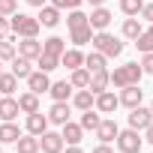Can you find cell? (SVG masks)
<instances>
[{"instance_id": "cell-46", "label": "cell", "mask_w": 153, "mask_h": 153, "mask_svg": "<svg viewBox=\"0 0 153 153\" xmlns=\"http://www.w3.org/2000/svg\"><path fill=\"white\" fill-rule=\"evenodd\" d=\"M45 3H48V0H27V6H36V9H39V6H45Z\"/></svg>"}, {"instance_id": "cell-30", "label": "cell", "mask_w": 153, "mask_h": 153, "mask_svg": "<svg viewBox=\"0 0 153 153\" xmlns=\"http://www.w3.org/2000/svg\"><path fill=\"white\" fill-rule=\"evenodd\" d=\"M141 30H144V27H141L138 15H132V18H126V21H123V36H126V39H132V42H135V39L141 36Z\"/></svg>"}, {"instance_id": "cell-49", "label": "cell", "mask_w": 153, "mask_h": 153, "mask_svg": "<svg viewBox=\"0 0 153 153\" xmlns=\"http://www.w3.org/2000/svg\"><path fill=\"white\" fill-rule=\"evenodd\" d=\"M150 114H153V102H150Z\"/></svg>"}, {"instance_id": "cell-37", "label": "cell", "mask_w": 153, "mask_h": 153, "mask_svg": "<svg viewBox=\"0 0 153 153\" xmlns=\"http://www.w3.org/2000/svg\"><path fill=\"white\" fill-rule=\"evenodd\" d=\"M15 57V42L12 39H0V60H12Z\"/></svg>"}, {"instance_id": "cell-17", "label": "cell", "mask_w": 153, "mask_h": 153, "mask_svg": "<svg viewBox=\"0 0 153 153\" xmlns=\"http://www.w3.org/2000/svg\"><path fill=\"white\" fill-rule=\"evenodd\" d=\"M18 114H21L18 99H12V96H0V120H15Z\"/></svg>"}, {"instance_id": "cell-5", "label": "cell", "mask_w": 153, "mask_h": 153, "mask_svg": "<svg viewBox=\"0 0 153 153\" xmlns=\"http://www.w3.org/2000/svg\"><path fill=\"white\" fill-rule=\"evenodd\" d=\"M150 120H153L150 108H144V105H135V108H129V129H138V132H144V129L150 126Z\"/></svg>"}, {"instance_id": "cell-6", "label": "cell", "mask_w": 153, "mask_h": 153, "mask_svg": "<svg viewBox=\"0 0 153 153\" xmlns=\"http://www.w3.org/2000/svg\"><path fill=\"white\" fill-rule=\"evenodd\" d=\"M117 105H120V99H117L111 90H102V93H96V102H93V108H96L99 114H114V111H117Z\"/></svg>"}, {"instance_id": "cell-13", "label": "cell", "mask_w": 153, "mask_h": 153, "mask_svg": "<svg viewBox=\"0 0 153 153\" xmlns=\"http://www.w3.org/2000/svg\"><path fill=\"white\" fill-rule=\"evenodd\" d=\"M42 27H57L60 24V9L57 6H51V3H45V6H39V18H36Z\"/></svg>"}, {"instance_id": "cell-7", "label": "cell", "mask_w": 153, "mask_h": 153, "mask_svg": "<svg viewBox=\"0 0 153 153\" xmlns=\"http://www.w3.org/2000/svg\"><path fill=\"white\" fill-rule=\"evenodd\" d=\"M39 150L42 153H63V138H60V132H42L39 135Z\"/></svg>"}, {"instance_id": "cell-16", "label": "cell", "mask_w": 153, "mask_h": 153, "mask_svg": "<svg viewBox=\"0 0 153 153\" xmlns=\"http://www.w3.org/2000/svg\"><path fill=\"white\" fill-rule=\"evenodd\" d=\"M117 132H120V129H117L114 120H99V126H96V138H99L102 144H111V141L117 138Z\"/></svg>"}, {"instance_id": "cell-31", "label": "cell", "mask_w": 153, "mask_h": 153, "mask_svg": "<svg viewBox=\"0 0 153 153\" xmlns=\"http://www.w3.org/2000/svg\"><path fill=\"white\" fill-rule=\"evenodd\" d=\"M69 84H72V87H78V90H81V87H87V84H90V72H87L84 66L72 69V75H69Z\"/></svg>"}, {"instance_id": "cell-45", "label": "cell", "mask_w": 153, "mask_h": 153, "mask_svg": "<svg viewBox=\"0 0 153 153\" xmlns=\"http://www.w3.org/2000/svg\"><path fill=\"white\" fill-rule=\"evenodd\" d=\"M63 153H84V150H81V147H78V144H69V147H66V150H63Z\"/></svg>"}, {"instance_id": "cell-14", "label": "cell", "mask_w": 153, "mask_h": 153, "mask_svg": "<svg viewBox=\"0 0 153 153\" xmlns=\"http://www.w3.org/2000/svg\"><path fill=\"white\" fill-rule=\"evenodd\" d=\"M45 117H48V123L63 126V123L69 120V102H54V105H51V111H48Z\"/></svg>"}, {"instance_id": "cell-27", "label": "cell", "mask_w": 153, "mask_h": 153, "mask_svg": "<svg viewBox=\"0 0 153 153\" xmlns=\"http://www.w3.org/2000/svg\"><path fill=\"white\" fill-rule=\"evenodd\" d=\"M66 51V42L60 39V36H51V39H45L42 42V54H51V57H60Z\"/></svg>"}, {"instance_id": "cell-3", "label": "cell", "mask_w": 153, "mask_h": 153, "mask_svg": "<svg viewBox=\"0 0 153 153\" xmlns=\"http://www.w3.org/2000/svg\"><path fill=\"white\" fill-rule=\"evenodd\" d=\"M93 48H96L99 54H105V57H120V54H123V42H120L117 36H111L108 30L93 33Z\"/></svg>"}, {"instance_id": "cell-38", "label": "cell", "mask_w": 153, "mask_h": 153, "mask_svg": "<svg viewBox=\"0 0 153 153\" xmlns=\"http://www.w3.org/2000/svg\"><path fill=\"white\" fill-rule=\"evenodd\" d=\"M84 3V0H51V6H57V9H78Z\"/></svg>"}, {"instance_id": "cell-33", "label": "cell", "mask_w": 153, "mask_h": 153, "mask_svg": "<svg viewBox=\"0 0 153 153\" xmlns=\"http://www.w3.org/2000/svg\"><path fill=\"white\" fill-rule=\"evenodd\" d=\"M99 120H102V117H99L93 108H87V111H81V123H78V126H81V129H90V132H96Z\"/></svg>"}, {"instance_id": "cell-28", "label": "cell", "mask_w": 153, "mask_h": 153, "mask_svg": "<svg viewBox=\"0 0 153 153\" xmlns=\"http://www.w3.org/2000/svg\"><path fill=\"white\" fill-rule=\"evenodd\" d=\"M18 108H21L24 114L39 111V96H36V93H30V90H27V93H21V96H18Z\"/></svg>"}, {"instance_id": "cell-2", "label": "cell", "mask_w": 153, "mask_h": 153, "mask_svg": "<svg viewBox=\"0 0 153 153\" xmlns=\"http://www.w3.org/2000/svg\"><path fill=\"white\" fill-rule=\"evenodd\" d=\"M9 27H12V33H15V36L27 39V36H36L42 24H39L33 15H27V12H12V18H9Z\"/></svg>"}, {"instance_id": "cell-36", "label": "cell", "mask_w": 153, "mask_h": 153, "mask_svg": "<svg viewBox=\"0 0 153 153\" xmlns=\"http://www.w3.org/2000/svg\"><path fill=\"white\" fill-rule=\"evenodd\" d=\"M141 6H144V0H120V12H123V15H129V18H132V15H138V12H141Z\"/></svg>"}, {"instance_id": "cell-1", "label": "cell", "mask_w": 153, "mask_h": 153, "mask_svg": "<svg viewBox=\"0 0 153 153\" xmlns=\"http://www.w3.org/2000/svg\"><path fill=\"white\" fill-rule=\"evenodd\" d=\"M141 75H144L141 63H123V66H117L111 72V84L114 87H129V84H138L141 81Z\"/></svg>"}, {"instance_id": "cell-41", "label": "cell", "mask_w": 153, "mask_h": 153, "mask_svg": "<svg viewBox=\"0 0 153 153\" xmlns=\"http://www.w3.org/2000/svg\"><path fill=\"white\" fill-rule=\"evenodd\" d=\"M9 33H12V27H9L6 15H0V39H9Z\"/></svg>"}, {"instance_id": "cell-42", "label": "cell", "mask_w": 153, "mask_h": 153, "mask_svg": "<svg viewBox=\"0 0 153 153\" xmlns=\"http://www.w3.org/2000/svg\"><path fill=\"white\" fill-rule=\"evenodd\" d=\"M138 15H141V18H144V21H150V24H153V3H144V6H141V12H138Z\"/></svg>"}, {"instance_id": "cell-12", "label": "cell", "mask_w": 153, "mask_h": 153, "mask_svg": "<svg viewBox=\"0 0 153 153\" xmlns=\"http://www.w3.org/2000/svg\"><path fill=\"white\" fill-rule=\"evenodd\" d=\"M108 87H111V72H108V69L90 72V84H87L90 93H102V90H108Z\"/></svg>"}, {"instance_id": "cell-50", "label": "cell", "mask_w": 153, "mask_h": 153, "mask_svg": "<svg viewBox=\"0 0 153 153\" xmlns=\"http://www.w3.org/2000/svg\"><path fill=\"white\" fill-rule=\"evenodd\" d=\"M0 150H3V144H0Z\"/></svg>"}, {"instance_id": "cell-43", "label": "cell", "mask_w": 153, "mask_h": 153, "mask_svg": "<svg viewBox=\"0 0 153 153\" xmlns=\"http://www.w3.org/2000/svg\"><path fill=\"white\" fill-rule=\"evenodd\" d=\"M90 153H114V150H111V144H99V147H93Z\"/></svg>"}, {"instance_id": "cell-4", "label": "cell", "mask_w": 153, "mask_h": 153, "mask_svg": "<svg viewBox=\"0 0 153 153\" xmlns=\"http://www.w3.org/2000/svg\"><path fill=\"white\" fill-rule=\"evenodd\" d=\"M114 144H117V150H120V153H141L144 138L138 135V129H126V132H117Z\"/></svg>"}, {"instance_id": "cell-47", "label": "cell", "mask_w": 153, "mask_h": 153, "mask_svg": "<svg viewBox=\"0 0 153 153\" xmlns=\"http://www.w3.org/2000/svg\"><path fill=\"white\" fill-rule=\"evenodd\" d=\"M87 3H90V6H102V3H105V0H87Z\"/></svg>"}, {"instance_id": "cell-15", "label": "cell", "mask_w": 153, "mask_h": 153, "mask_svg": "<svg viewBox=\"0 0 153 153\" xmlns=\"http://www.w3.org/2000/svg\"><path fill=\"white\" fill-rule=\"evenodd\" d=\"M45 129H48V117H45L42 111H33V114H27V132H30V135H36V138H39Z\"/></svg>"}, {"instance_id": "cell-26", "label": "cell", "mask_w": 153, "mask_h": 153, "mask_svg": "<svg viewBox=\"0 0 153 153\" xmlns=\"http://www.w3.org/2000/svg\"><path fill=\"white\" fill-rule=\"evenodd\" d=\"M18 90V78L12 72H0V96H12Z\"/></svg>"}, {"instance_id": "cell-11", "label": "cell", "mask_w": 153, "mask_h": 153, "mask_svg": "<svg viewBox=\"0 0 153 153\" xmlns=\"http://www.w3.org/2000/svg\"><path fill=\"white\" fill-rule=\"evenodd\" d=\"M87 21H90L93 30H108V24H111V12H108L105 6H93V12L87 15Z\"/></svg>"}, {"instance_id": "cell-19", "label": "cell", "mask_w": 153, "mask_h": 153, "mask_svg": "<svg viewBox=\"0 0 153 153\" xmlns=\"http://www.w3.org/2000/svg\"><path fill=\"white\" fill-rule=\"evenodd\" d=\"M60 138H63V144H81V138H84V129L78 126V123H63V132H60Z\"/></svg>"}, {"instance_id": "cell-32", "label": "cell", "mask_w": 153, "mask_h": 153, "mask_svg": "<svg viewBox=\"0 0 153 153\" xmlns=\"http://www.w3.org/2000/svg\"><path fill=\"white\" fill-rule=\"evenodd\" d=\"M135 48H138L141 54H147V51H153V24H150L147 30H141V36L135 39Z\"/></svg>"}, {"instance_id": "cell-22", "label": "cell", "mask_w": 153, "mask_h": 153, "mask_svg": "<svg viewBox=\"0 0 153 153\" xmlns=\"http://www.w3.org/2000/svg\"><path fill=\"white\" fill-rule=\"evenodd\" d=\"M105 66H108V57H105V54H99V51L84 54V69H87V72H102Z\"/></svg>"}, {"instance_id": "cell-29", "label": "cell", "mask_w": 153, "mask_h": 153, "mask_svg": "<svg viewBox=\"0 0 153 153\" xmlns=\"http://www.w3.org/2000/svg\"><path fill=\"white\" fill-rule=\"evenodd\" d=\"M15 147H18V153H39V138L27 132V135H21L15 141Z\"/></svg>"}, {"instance_id": "cell-44", "label": "cell", "mask_w": 153, "mask_h": 153, "mask_svg": "<svg viewBox=\"0 0 153 153\" xmlns=\"http://www.w3.org/2000/svg\"><path fill=\"white\" fill-rule=\"evenodd\" d=\"M144 141H150V144H153V120H150V126L144 129Z\"/></svg>"}, {"instance_id": "cell-35", "label": "cell", "mask_w": 153, "mask_h": 153, "mask_svg": "<svg viewBox=\"0 0 153 153\" xmlns=\"http://www.w3.org/2000/svg\"><path fill=\"white\" fill-rule=\"evenodd\" d=\"M36 66H39L42 72H51V69H57V66H60V57H51V54H39V57H36Z\"/></svg>"}, {"instance_id": "cell-9", "label": "cell", "mask_w": 153, "mask_h": 153, "mask_svg": "<svg viewBox=\"0 0 153 153\" xmlns=\"http://www.w3.org/2000/svg\"><path fill=\"white\" fill-rule=\"evenodd\" d=\"M15 54H21V57H27V60H36V57L42 54V42H36V36H27V39H21V42L15 45Z\"/></svg>"}, {"instance_id": "cell-40", "label": "cell", "mask_w": 153, "mask_h": 153, "mask_svg": "<svg viewBox=\"0 0 153 153\" xmlns=\"http://www.w3.org/2000/svg\"><path fill=\"white\" fill-rule=\"evenodd\" d=\"M141 69H144L147 75H153V51H147V54L141 57Z\"/></svg>"}, {"instance_id": "cell-20", "label": "cell", "mask_w": 153, "mask_h": 153, "mask_svg": "<svg viewBox=\"0 0 153 153\" xmlns=\"http://www.w3.org/2000/svg\"><path fill=\"white\" fill-rule=\"evenodd\" d=\"M69 39H72V45H75V48H81V45L93 42V27H90V24L75 27V30H69Z\"/></svg>"}, {"instance_id": "cell-23", "label": "cell", "mask_w": 153, "mask_h": 153, "mask_svg": "<svg viewBox=\"0 0 153 153\" xmlns=\"http://www.w3.org/2000/svg\"><path fill=\"white\" fill-rule=\"evenodd\" d=\"M72 90H75V87H72L69 81H54V84L48 87V93L54 96V102H69V96H72Z\"/></svg>"}, {"instance_id": "cell-21", "label": "cell", "mask_w": 153, "mask_h": 153, "mask_svg": "<svg viewBox=\"0 0 153 153\" xmlns=\"http://www.w3.org/2000/svg\"><path fill=\"white\" fill-rule=\"evenodd\" d=\"M21 138V129L12 123V120H3L0 123V144H15Z\"/></svg>"}, {"instance_id": "cell-10", "label": "cell", "mask_w": 153, "mask_h": 153, "mask_svg": "<svg viewBox=\"0 0 153 153\" xmlns=\"http://www.w3.org/2000/svg\"><path fill=\"white\" fill-rule=\"evenodd\" d=\"M120 105H126V108H135V105H141V99H144V90L138 87V84H129V87H120Z\"/></svg>"}, {"instance_id": "cell-8", "label": "cell", "mask_w": 153, "mask_h": 153, "mask_svg": "<svg viewBox=\"0 0 153 153\" xmlns=\"http://www.w3.org/2000/svg\"><path fill=\"white\" fill-rule=\"evenodd\" d=\"M48 87H51V81H48V72H42V69H36V72H30L27 75V90L30 93H48Z\"/></svg>"}, {"instance_id": "cell-34", "label": "cell", "mask_w": 153, "mask_h": 153, "mask_svg": "<svg viewBox=\"0 0 153 153\" xmlns=\"http://www.w3.org/2000/svg\"><path fill=\"white\" fill-rule=\"evenodd\" d=\"M66 24H69V30H75V27H84V24H90V21H87V15H84L81 9H69Z\"/></svg>"}, {"instance_id": "cell-25", "label": "cell", "mask_w": 153, "mask_h": 153, "mask_svg": "<svg viewBox=\"0 0 153 153\" xmlns=\"http://www.w3.org/2000/svg\"><path fill=\"white\" fill-rule=\"evenodd\" d=\"M30 66H33V60H27V57H21V54L12 57V75H15V78H27V75L33 72Z\"/></svg>"}, {"instance_id": "cell-48", "label": "cell", "mask_w": 153, "mask_h": 153, "mask_svg": "<svg viewBox=\"0 0 153 153\" xmlns=\"http://www.w3.org/2000/svg\"><path fill=\"white\" fill-rule=\"evenodd\" d=\"M0 72H3V60H0Z\"/></svg>"}, {"instance_id": "cell-24", "label": "cell", "mask_w": 153, "mask_h": 153, "mask_svg": "<svg viewBox=\"0 0 153 153\" xmlns=\"http://www.w3.org/2000/svg\"><path fill=\"white\" fill-rule=\"evenodd\" d=\"M72 102H75V108H78V111H87V108H93V102H96V93H90L87 87H81V90H75Z\"/></svg>"}, {"instance_id": "cell-18", "label": "cell", "mask_w": 153, "mask_h": 153, "mask_svg": "<svg viewBox=\"0 0 153 153\" xmlns=\"http://www.w3.org/2000/svg\"><path fill=\"white\" fill-rule=\"evenodd\" d=\"M60 66H66L69 72L78 69V66H84V54H81L78 48H66V51L60 54Z\"/></svg>"}, {"instance_id": "cell-39", "label": "cell", "mask_w": 153, "mask_h": 153, "mask_svg": "<svg viewBox=\"0 0 153 153\" xmlns=\"http://www.w3.org/2000/svg\"><path fill=\"white\" fill-rule=\"evenodd\" d=\"M18 9V0H0V15H12Z\"/></svg>"}]
</instances>
